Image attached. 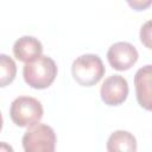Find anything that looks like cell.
Here are the masks:
<instances>
[{"instance_id": "obj_8", "label": "cell", "mask_w": 152, "mask_h": 152, "mask_svg": "<svg viewBox=\"0 0 152 152\" xmlns=\"http://www.w3.org/2000/svg\"><path fill=\"white\" fill-rule=\"evenodd\" d=\"M43 53V45L40 40L31 36H23L15 40L13 45L14 57L24 63L32 62Z\"/></svg>"}, {"instance_id": "obj_1", "label": "cell", "mask_w": 152, "mask_h": 152, "mask_svg": "<svg viewBox=\"0 0 152 152\" xmlns=\"http://www.w3.org/2000/svg\"><path fill=\"white\" fill-rule=\"evenodd\" d=\"M57 65L55 61L49 56H40L37 59L25 63L23 68L24 81L33 89H46L49 88L56 76Z\"/></svg>"}, {"instance_id": "obj_12", "label": "cell", "mask_w": 152, "mask_h": 152, "mask_svg": "<svg viewBox=\"0 0 152 152\" xmlns=\"http://www.w3.org/2000/svg\"><path fill=\"white\" fill-rule=\"evenodd\" d=\"M126 2L134 11H145L152 5V0H126Z\"/></svg>"}, {"instance_id": "obj_6", "label": "cell", "mask_w": 152, "mask_h": 152, "mask_svg": "<svg viewBox=\"0 0 152 152\" xmlns=\"http://www.w3.org/2000/svg\"><path fill=\"white\" fill-rule=\"evenodd\" d=\"M128 83L121 75H112L104 80L101 86V100L107 106H119L128 96Z\"/></svg>"}, {"instance_id": "obj_7", "label": "cell", "mask_w": 152, "mask_h": 152, "mask_svg": "<svg viewBox=\"0 0 152 152\" xmlns=\"http://www.w3.org/2000/svg\"><path fill=\"white\" fill-rule=\"evenodd\" d=\"M134 87L140 107L152 112V64L138 69L134 75Z\"/></svg>"}, {"instance_id": "obj_10", "label": "cell", "mask_w": 152, "mask_h": 152, "mask_svg": "<svg viewBox=\"0 0 152 152\" xmlns=\"http://www.w3.org/2000/svg\"><path fill=\"white\" fill-rule=\"evenodd\" d=\"M17 75L15 62L5 53L0 55V86L4 88L13 82Z\"/></svg>"}, {"instance_id": "obj_11", "label": "cell", "mask_w": 152, "mask_h": 152, "mask_svg": "<svg viewBox=\"0 0 152 152\" xmlns=\"http://www.w3.org/2000/svg\"><path fill=\"white\" fill-rule=\"evenodd\" d=\"M139 38H140V42L141 44L152 50V19L151 20H147L140 28V32H139Z\"/></svg>"}, {"instance_id": "obj_5", "label": "cell", "mask_w": 152, "mask_h": 152, "mask_svg": "<svg viewBox=\"0 0 152 152\" xmlns=\"http://www.w3.org/2000/svg\"><path fill=\"white\" fill-rule=\"evenodd\" d=\"M138 50L127 42L114 43L107 51V59L110 66L118 71L131 69L138 61Z\"/></svg>"}, {"instance_id": "obj_4", "label": "cell", "mask_w": 152, "mask_h": 152, "mask_svg": "<svg viewBox=\"0 0 152 152\" xmlns=\"http://www.w3.org/2000/svg\"><path fill=\"white\" fill-rule=\"evenodd\" d=\"M21 142L26 152H53L56 147V134L52 127L38 122L27 127Z\"/></svg>"}, {"instance_id": "obj_9", "label": "cell", "mask_w": 152, "mask_h": 152, "mask_svg": "<svg viewBox=\"0 0 152 152\" xmlns=\"http://www.w3.org/2000/svg\"><path fill=\"white\" fill-rule=\"evenodd\" d=\"M138 148L135 137L127 131H115L107 140V151H124V152H135Z\"/></svg>"}, {"instance_id": "obj_2", "label": "cell", "mask_w": 152, "mask_h": 152, "mask_svg": "<svg viewBox=\"0 0 152 152\" xmlns=\"http://www.w3.org/2000/svg\"><path fill=\"white\" fill-rule=\"evenodd\" d=\"M106 72L102 59L94 53H86L77 57L71 65L74 80L83 87L95 86L101 81Z\"/></svg>"}, {"instance_id": "obj_3", "label": "cell", "mask_w": 152, "mask_h": 152, "mask_svg": "<svg viewBox=\"0 0 152 152\" xmlns=\"http://www.w3.org/2000/svg\"><path fill=\"white\" fill-rule=\"evenodd\" d=\"M42 103L31 96H19L13 100L10 108V116L18 127H30L43 118Z\"/></svg>"}]
</instances>
